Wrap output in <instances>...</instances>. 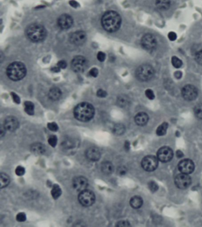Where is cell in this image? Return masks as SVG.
Returning <instances> with one entry per match:
<instances>
[{"instance_id": "cell-37", "label": "cell", "mask_w": 202, "mask_h": 227, "mask_svg": "<svg viewBox=\"0 0 202 227\" xmlns=\"http://www.w3.org/2000/svg\"><path fill=\"white\" fill-rule=\"evenodd\" d=\"M149 188L150 189V190H151L152 192H155L158 189V186L157 185V184L153 182V181H151L149 183Z\"/></svg>"}, {"instance_id": "cell-18", "label": "cell", "mask_w": 202, "mask_h": 227, "mask_svg": "<svg viewBox=\"0 0 202 227\" xmlns=\"http://www.w3.org/2000/svg\"><path fill=\"white\" fill-rule=\"evenodd\" d=\"M85 156H86L87 158L91 161L96 162V161L98 160L100 158L101 153H100V150H98V148L95 147H92L88 148L86 150Z\"/></svg>"}, {"instance_id": "cell-48", "label": "cell", "mask_w": 202, "mask_h": 227, "mask_svg": "<svg viewBox=\"0 0 202 227\" xmlns=\"http://www.w3.org/2000/svg\"><path fill=\"white\" fill-rule=\"evenodd\" d=\"M5 127H1V129H0V134H1V137H3L4 135L5 134Z\"/></svg>"}, {"instance_id": "cell-16", "label": "cell", "mask_w": 202, "mask_h": 227, "mask_svg": "<svg viewBox=\"0 0 202 227\" xmlns=\"http://www.w3.org/2000/svg\"><path fill=\"white\" fill-rule=\"evenodd\" d=\"M72 185L75 190L81 192L87 189L88 186V180L83 176H78L73 180Z\"/></svg>"}, {"instance_id": "cell-38", "label": "cell", "mask_w": 202, "mask_h": 227, "mask_svg": "<svg viewBox=\"0 0 202 227\" xmlns=\"http://www.w3.org/2000/svg\"><path fill=\"white\" fill-rule=\"evenodd\" d=\"M145 95L146 96V97L151 100H154L155 98V95L154 92L151 90H147L145 91Z\"/></svg>"}, {"instance_id": "cell-34", "label": "cell", "mask_w": 202, "mask_h": 227, "mask_svg": "<svg viewBox=\"0 0 202 227\" xmlns=\"http://www.w3.org/2000/svg\"><path fill=\"white\" fill-rule=\"evenodd\" d=\"M195 60L197 64L202 65V50L198 51L195 55Z\"/></svg>"}, {"instance_id": "cell-28", "label": "cell", "mask_w": 202, "mask_h": 227, "mask_svg": "<svg viewBox=\"0 0 202 227\" xmlns=\"http://www.w3.org/2000/svg\"><path fill=\"white\" fill-rule=\"evenodd\" d=\"M125 132V127L122 124H117L113 127V132L116 135H122Z\"/></svg>"}, {"instance_id": "cell-49", "label": "cell", "mask_w": 202, "mask_h": 227, "mask_svg": "<svg viewBox=\"0 0 202 227\" xmlns=\"http://www.w3.org/2000/svg\"><path fill=\"white\" fill-rule=\"evenodd\" d=\"M177 157H179V158H180V157H182L183 156V153H182L181 152V151H177Z\"/></svg>"}, {"instance_id": "cell-4", "label": "cell", "mask_w": 202, "mask_h": 227, "mask_svg": "<svg viewBox=\"0 0 202 227\" xmlns=\"http://www.w3.org/2000/svg\"><path fill=\"white\" fill-rule=\"evenodd\" d=\"M26 74V68L24 64L20 62H15L7 68V75L12 80L17 81L23 79Z\"/></svg>"}, {"instance_id": "cell-2", "label": "cell", "mask_w": 202, "mask_h": 227, "mask_svg": "<svg viewBox=\"0 0 202 227\" xmlns=\"http://www.w3.org/2000/svg\"><path fill=\"white\" fill-rule=\"evenodd\" d=\"M94 113L93 106L88 102L80 103L75 108L74 111L75 118L82 122L90 121L94 116Z\"/></svg>"}, {"instance_id": "cell-25", "label": "cell", "mask_w": 202, "mask_h": 227, "mask_svg": "<svg viewBox=\"0 0 202 227\" xmlns=\"http://www.w3.org/2000/svg\"><path fill=\"white\" fill-rule=\"evenodd\" d=\"M10 183V178L5 173H1V178H0V186L1 188H4L7 186Z\"/></svg>"}, {"instance_id": "cell-52", "label": "cell", "mask_w": 202, "mask_h": 227, "mask_svg": "<svg viewBox=\"0 0 202 227\" xmlns=\"http://www.w3.org/2000/svg\"><path fill=\"white\" fill-rule=\"evenodd\" d=\"M70 3H71V5L74 6V7H76L77 6V3H76V2H75L74 1H71V2H70Z\"/></svg>"}, {"instance_id": "cell-21", "label": "cell", "mask_w": 202, "mask_h": 227, "mask_svg": "<svg viewBox=\"0 0 202 227\" xmlns=\"http://www.w3.org/2000/svg\"><path fill=\"white\" fill-rule=\"evenodd\" d=\"M62 95V92L58 88H52L49 91L48 96L52 101L58 100Z\"/></svg>"}, {"instance_id": "cell-20", "label": "cell", "mask_w": 202, "mask_h": 227, "mask_svg": "<svg viewBox=\"0 0 202 227\" xmlns=\"http://www.w3.org/2000/svg\"><path fill=\"white\" fill-rule=\"evenodd\" d=\"M30 150L32 153L37 156L42 155L46 151L45 146L42 143H34L32 144Z\"/></svg>"}, {"instance_id": "cell-9", "label": "cell", "mask_w": 202, "mask_h": 227, "mask_svg": "<svg viewBox=\"0 0 202 227\" xmlns=\"http://www.w3.org/2000/svg\"><path fill=\"white\" fill-rule=\"evenodd\" d=\"M87 66V61L86 59L81 56H78L73 59L71 62V68L75 72L80 73L83 72Z\"/></svg>"}, {"instance_id": "cell-41", "label": "cell", "mask_w": 202, "mask_h": 227, "mask_svg": "<svg viewBox=\"0 0 202 227\" xmlns=\"http://www.w3.org/2000/svg\"><path fill=\"white\" fill-rule=\"evenodd\" d=\"M116 226L117 227H130V224L127 221H121L117 222Z\"/></svg>"}, {"instance_id": "cell-13", "label": "cell", "mask_w": 202, "mask_h": 227, "mask_svg": "<svg viewBox=\"0 0 202 227\" xmlns=\"http://www.w3.org/2000/svg\"><path fill=\"white\" fill-rule=\"evenodd\" d=\"M178 168L181 173L189 174L192 173L194 170V164L192 160L184 159L180 162Z\"/></svg>"}, {"instance_id": "cell-47", "label": "cell", "mask_w": 202, "mask_h": 227, "mask_svg": "<svg viewBox=\"0 0 202 227\" xmlns=\"http://www.w3.org/2000/svg\"><path fill=\"white\" fill-rule=\"evenodd\" d=\"M98 74V70L96 69V68H93V69H91L90 71V74L91 76H93V77H96Z\"/></svg>"}, {"instance_id": "cell-5", "label": "cell", "mask_w": 202, "mask_h": 227, "mask_svg": "<svg viewBox=\"0 0 202 227\" xmlns=\"http://www.w3.org/2000/svg\"><path fill=\"white\" fill-rule=\"evenodd\" d=\"M154 69L151 65L148 64L141 65L136 70V78L142 82L150 80L154 77Z\"/></svg>"}, {"instance_id": "cell-12", "label": "cell", "mask_w": 202, "mask_h": 227, "mask_svg": "<svg viewBox=\"0 0 202 227\" xmlns=\"http://www.w3.org/2000/svg\"><path fill=\"white\" fill-rule=\"evenodd\" d=\"M173 151L168 147H162L157 153V158L161 162H168L173 157Z\"/></svg>"}, {"instance_id": "cell-39", "label": "cell", "mask_w": 202, "mask_h": 227, "mask_svg": "<svg viewBox=\"0 0 202 227\" xmlns=\"http://www.w3.org/2000/svg\"><path fill=\"white\" fill-rule=\"evenodd\" d=\"M25 173V169L22 166H18L16 169V174L17 176H23Z\"/></svg>"}, {"instance_id": "cell-50", "label": "cell", "mask_w": 202, "mask_h": 227, "mask_svg": "<svg viewBox=\"0 0 202 227\" xmlns=\"http://www.w3.org/2000/svg\"><path fill=\"white\" fill-rule=\"evenodd\" d=\"M52 70L53 71V72H59V70H60V68H59L58 66L54 67V68H53L52 69Z\"/></svg>"}, {"instance_id": "cell-51", "label": "cell", "mask_w": 202, "mask_h": 227, "mask_svg": "<svg viewBox=\"0 0 202 227\" xmlns=\"http://www.w3.org/2000/svg\"><path fill=\"white\" fill-rule=\"evenodd\" d=\"M130 147V144H129V143L128 142H126V143H125V148L127 150H128L129 149V147Z\"/></svg>"}, {"instance_id": "cell-15", "label": "cell", "mask_w": 202, "mask_h": 227, "mask_svg": "<svg viewBox=\"0 0 202 227\" xmlns=\"http://www.w3.org/2000/svg\"><path fill=\"white\" fill-rule=\"evenodd\" d=\"M73 24V19L68 14H63L59 17L58 25L62 30H67Z\"/></svg>"}, {"instance_id": "cell-6", "label": "cell", "mask_w": 202, "mask_h": 227, "mask_svg": "<svg viewBox=\"0 0 202 227\" xmlns=\"http://www.w3.org/2000/svg\"><path fill=\"white\" fill-rule=\"evenodd\" d=\"M96 200L94 193L91 190H82L80 192L78 196V201L80 204L84 206H90L92 205Z\"/></svg>"}, {"instance_id": "cell-22", "label": "cell", "mask_w": 202, "mask_h": 227, "mask_svg": "<svg viewBox=\"0 0 202 227\" xmlns=\"http://www.w3.org/2000/svg\"><path fill=\"white\" fill-rule=\"evenodd\" d=\"M143 204V200L141 197L139 196H135L130 199V205L134 209H138Z\"/></svg>"}, {"instance_id": "cell-23", "label": "cell", "mask_w": 202, "mask_h": 227, "mask_svg": "<svg viewBox=\"0 0 202 227\" xmlns=\"http://www.w3.org/2000/svg\"><path fill=\"white\" fill-rule=\"evenodd\" d=\"M155 5L161 10H167L170 7V0H156Z\"/></svg>"}, {"instance_id": "cell-10", "label": "cell", "mask_w": 202, "mask_h": 227, "mask_svg": "<svg viewBox=\"0 0 202 227\" xmlns=\"http://www.w3.org/2000/svg\"><path fill=\"white\" fill-rule=\"evenodd\" d=\"M174 181L177 187L181 189H186L192 183V179L190 176L189 174L183 173L177 175Z\"/></svg>"}, {"instance_id": "cell-11", "label": "cell", "mask_w": 202, "mask_h": 227, "mask_svg": "<svg viewBox=\"0 0 202 227\" xmlns=\"http://www.w3.org/2000/svg\"><path fill=\"white\" fill-rule=\"evenodd\" d=\"M141 44L144 49L148 50H152L156 48L157 42L154 35L150 33H147L142 38Z\"/></svg>"}, {"instance_id": "cell-43", "label": "cell", "mask_w": 202, "mask_h": 227, "mask_svg": "<svg viewBox=\"0 0 202 227\" xmlns=\"http://www.w3.org/2000/svg\"><path fill=\"white\" fill-rule=\"evenodd\" d=\"M97 95L98 96V97H100V98H104L105 96H106L107 93L106 92L105 90H99L97 92Z\"/></svg>"}, {"instance_id": "cell-17", "label": "cell", "mask_w": 202, "mask_h": 227, "mask_svg": "<svg viewBox=\"0 0 202 227\" xmlns=\"http://www.w3.org/2000/svg\"><path fill=\"white\" fill-rule=\"evenodd\" d=\"M19 123L16 117L10 116L5 118L4 127H5L6 130L10 132H14L19 127Z\"/></svg>"}, {"instance_id": "cell-36", "label": "cell", "mask_w": 202, "mask_h": 227, "mask_svg": "<svg viewBox=\"0 0 202 227\" xmlns=\"http://www.w3.org/2000/svg\"><path fill=\"white\" fill-rule=\"evenodd\" d=\"M48 128L52 132H56L58 130V126L55 122L48 123Z\"/></svg>"}, {"instance_id": "cell-8", "label": "cell", "mask_w": 202, "mask_h": 227, "mask_svg": "<svg viewBox=\"0 0 202 227\" xmlns=\"http://www.w3.org/2000/svg\"><path fill=\"white\" fill-rule=\"evenodd\" d=\"M181 95L185 100H194L198 95L197 88L192 85H186L181 90Z\"/></svg>"}, {"instance_id": "cell-27", "label": "cell", "mask_w": 202, "mask_h": 227, "mask_svg": "<svg viewBox=\"0 0 202 227\" xmlns=\"http://www.w3.org/2000/svg\"><path fill=\"white\" fill-rule=\"evenodd\" d=\"M62 193V191L60 187L58 185H53L52 189L51 191V194L54 199H56L61 196Z\"/></svg>"}, {"instance_id": "cell-29", "label": "cell", "mask_w": 202, "mask_h": 227, "mask_svg": "<svg viewBox=\"0 0 202 227\" xmlns=\"http://www.w3.org/2000/svg\"><path fill=\"white\" fill-rule=\"evenodd\" d=\"M24 110L27 114L33 115L34 114V105L30 101H26L24 103Z\"/></svg>"}, {"instance_id": "cell-33", "label": "cell", "mask_w": 202, "mask_h": 227, "mask_svg": "<svg viewBox=\"0 0 202 227\" xmlns=\"http://www.w3.org/2000/svg\"><path fill=\"white\" fill-rule=\"evenodd\" d=\"M57 141H58V139H57L56 136H51L48 138L49 144L53 147H55L56 146V145L57 144Z\"/></svg>"}, {"instance_id": "cell-31", "label": "cell", "mask_w": 202, "mask_h": 227, "mask_svg": "<svg viewBox=\"0 0 202 227\" xmlns=\"http://www.w3.org/2000/svg\"><path fill=\"white\" fill-rule=\"evenodd\" d=\"M171 62L173 65L176 68H179L182 66V61L179 58L176 56H173L171 59Z\"/></svg>"}, {"instance_id": "cell-35", "label": "cell", "mask_w": 202, "mask_h": 227, "mask_svg": "<svg viewBox=\"0 0 202 227\" xmlns=\"http://www.w3.org/2000/svg\"><path fill=\"white\" fill-rule=\"evenodd\" d=\"M16 219L19 222H24L26 219V215L24 213H23V212L19 213L17 215Z\"/></svg>"}, {"instance_id": "cell-1", "label": "cell", "mask_w": 202, "mask_h": 227, "mask_svg": "<svg viewBox=\"0 0 202 227\" xmlns=\"http://www.w3.org/2000/svg\"><path fill=\"white\" fill-rule=\"evenodd\" d=\"M122 19L120 15L114 11H109L104 14L101 18L103 27L107 32H116L121 25Z\"/></svg>"}, {"instance_id": "cell-19", "label": "cell", "mask_w": 202, "mask_h": 227, "mask_svg": "<svg viewBox=\"0 0 202 227\" xmlns=\"http://www.w3.org/2000/svg\"><path fill=\"white\" fill-rule=\"evenodd\" d=\"M149 120V116L146 113L141 112H139L135 117V121L139 126H144L147 124Z\"/></svg>"}, {"instance_id": "cell-42", "label": "cell", "mask_w": 202, "mask_h": 227, "mask_svg": "<svg viewBox=\"0 0 202 227\" xmlns=\"http://www.w3.org/2000/svg\"><path fill=\"white\" fill-rule=\"evenodd\" d=\"M97 59H98V60L99 61L103 62L105 60V58H106V55H105L104 53H103L101 52H98V54H97Z\"/></svg>"}, {"instance_id": "cell-44", "label": "cell", "mask_w": 202, "mask_h": 227, "mask_svg": "<svg viewBox=\"0 0 202 227\" xmlns=\"http://www.w3.org/2000/svg\"><path fill=\"white\" fill-rule=\"evenodd\" d=\"M67 66V64L65 61L61 60L58 63V66L60 69H65Z\"/></svg>"}, {"instance_id": "cell-26", "label": "cell", "mask_w": 202, "mask_h": 227, "mask_svg": "<svg viewBox=\"0 0 202 227\" xmlns=\"http://www.w3.org/2000/svg\"><path fill=\"white\" fill-rule=\"evenodd\" d=\"M168 125L167 122H163L162 124H161L159 127L157 128V134L158 136H162L165 135V133L167 131Z\"/></svg>"}, {"instance_id": "cell-32", "label": "cell", "mask_w": 202, "mask_h": 227, "mask_svg": "<svg viewBox=\"0 0 202 227\" xmlns=\"http://www.w3.org/2000/svg\"><path fill=\"white\" fill-rule=\"evenodd\" d=\"M194 114L198 118L202 120V104L196 106L194 108Z\"/></svg>"}, {"instance_id": "cell-7", "label": "cell", "mask_w": 202, "mask_h": 227, "mask_svg": "<svg viewBox=\"0 0 202 227\" xmlns=\"http://www.w3.org/2000/svg\"><path fill=\"white\" fill-rule=\"evenodd\" d=\"M158 159L154 156H147L145 157L141 162L142 168L147 172H152L157 168Z\"/></svg>"}, {"instance_id": "cell-45", "label": "cell", "mask_w": 202, "mask_h": 227, "mask_svg": "<svg viewBox=\"0 0 202 227\" xmlns=\"http://www.w3.org/2000/svg\"><path fill=\"white\" fill-rule=\"evenodd\" d=\"M11 96L13 97V99L14 101L17 103V104H19L20 102V98L19 97V96L16 94L15 93H11Z\"/></svg>"}, {"instance_id": "cell-30", "label": "cell", "mask_w": 202, "mask_h": 227, "mask_svg": "<svg viewBox=\"0 0 202 227\" xmlns=\"http://www.w3.org/2000/svg\"><path fill=\"white\" fill-rule=\"evenodd\" d=\"M118 104L119 106L124 107L129 104V100L126 96H121L118 98Z\"/></svg>"}, {"instance_id": "cell-3", "label": "cell", "mask_w": 202, "mask_h": 227, "mask_svg": "<svg viewBox=\"0 0 202 227\" xmlns=\"http://www.w3.org/2000/svg\"><path fill=\"white\" fill-rule=\"evenodd\" d=\"M27 37L32 42H39L46 36V30L42 25L37 23L30 24L26 30Z\"/></svg>"}, {"instance_id": "cell-24", "label": "cell", "mask_w": 202, "mask_h": 227, "mask_svg": "<svg viewBox=\"0 0 202 227\" xmlns=\"http://www.w3.org/2000/svg\"><path fill=\"white\" fill-rule=\"evenodd\" d=\"M102 172L105 174H110L113 171V166L110 162H104L101 164Z\"/></svg>"}, {"instance_id": "cell-40", "label": "cell", "mask_w": 202, "mask_h": 227, "mask_svg": "<svg viewBox=\"0 0 202 227\" xmlns=\"http://www.w3.org/2000/svg\"><path fill=\"white\" fill-rule=\"evenodd\" d=\"M127 172V169L124 166H120L117 169V173L120 176H124Z\"/></svg>"}, {"instance_id": "cell-46", "label": "cell", "mask_w": 202, "mask_h": 227, "mask_svg": "<svg viewBox=\"0 0 202 227\" xmlns=\"http://www.w3.org/2000/svg\"><path fill=\"white\" fill-rule=\"evenodd\" d=\"M168 39L171 41H174L177 38V35L174 32H170L168 35Z\"/></svg>"}, {"instance_id": "cell-14", "label": "cell", "mask_w": 202, "mask_h": 227, "mask_svg": "<svg viewBox=\"0 0 202 227\" xmlns=\"http://www.w3.org/2000/svg\"><path fill=\"white\" fill-rule=\"evenodd\" d=\"M70 42L75 45L80 46L83 44L87 40V35L85 32L78 31L71 34L69 37Z\"/></svg>"}]
</instances>
